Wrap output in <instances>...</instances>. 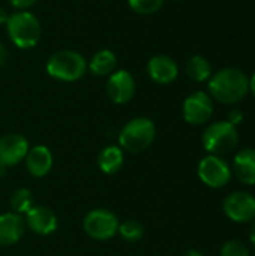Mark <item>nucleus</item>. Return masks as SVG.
I'll return each instance as SVG.
<instances>
[{"mask_svg":"<svg viewBox=\"0 0 255 256\" xmlns=\"http://www.w3.org/2000/svg\"><path fill=\"white\" fill-rule=\"evenodd\" d=\"M209 92L221 104H237L248 94L249 80L237 68H224L210 78Z\"/></svg>","mask_w":255,"mask_h":256,"instance_id":"1","label":"nucleus"},{"mask_svg":"<svg viewBox=\"0 0 255 256\" xmlns=\"http://www.w3.org/2000/svg\"><path fill=\"white\" fill-rule=\"evenodd\" d=\"M6 30L11 42L20 50L33 48L41 39L39 20L29 10H17L9 15Z\"/></svg>","mask_w":255,"mask_h":256,"instance_id":"2","label":"nucleus"},{"mask_svg":"<svg viewBox=\"0 0 255 256\" xmlns=\"http://www.w3.org/2000/svg\"><path fill=\"white\" fill-rule=\"evenodd\" d=\"M156 136L155 123L146 117L129 120L119 134L120 148L129 153H140L152 146Z\"/></svg>","mask_w":255,"mask_h":256,"instance_id":"3","label":"nucleus"},{"mask_svg":"<svg viewBox=\"0 0 255 256\" xmlns=\"http://www.w3.org/2000/svg\"><path fill=\"white\" fill-rule=\"evenodd\" d=\"M86 70V58L80 52L71 50L57 51L47 62V74L60 81H77L84 76Z\"/></svg>","mask_w":255,"mask_h":256,"instance_id":"4","label":"nucleus"},{"mask_svg":"<svg viewBox=\"0 0 255 256\" xmlns=\"http://www.w3.org/2000/svg\"><path fill=\"white\" fill-rule=\"evenodd\" d=\"M203 147L209 154L222 156L231 153L239 144V132L228 122H216L203 132Z\"/></svg>","mask_w":255,"mask_h":256,"instance_id":"5","label":"nucleus"},{"mask_svg":"<svg viewBox=\"0 0 255 256\" xmlns=\"http://www.w3.org/2000/svg\"><path fill=\"white\" fill-rule=\"evenodd\" d=\"M119 219L117 216L104 208H95L89 212L83 220V228L86 234L95 240H110L117 234L119 230Z\"/></svg>","mask_w":255,"mask_h":256,"instance_id":"6","label":"nucleus"},{"mask_svg":"<svg viewBox=\"0 0 255 256\" xmlns=\"http://www.w3.org/2000/svg\"><path fill=\"white\" fill-rule=\"evenodd\" d=\"M231 176V168L224 159H221V156L209 154L198 164V177L207 188L221 189L230 183Z\"/></svg>","mask_w":255,"mask_h":256,"instance_id":"7","label":"nucleus"},{"mask_svg":"<svg viewBox=\"0 0 255 256\" xmlns=\"http://www.w3.org/2000/svg\"><path fill=\"white\" fill-rule=\"evenodd\" d=\"M222 207L225 216L236 224H246L255 219V196L248 192L237 190L230 194Z\"/></svg>","mask_w":255,"mask_h":256,"instance_id":"8","label":"nucleus"},{"mask_svg":"<svg viewBox=\"0 0 255 256\" xmlns=\"http://www.w3.org/2000/svg\"><path fill=\"white\" fill-rule=\"evenodd\" d=\"M182 112H183V118L186 123L194 124V126L204 124L210 120L213 114L212 98L204 92H195L185 99Z\"/></svg>","mask_w":255,"mask_h":256,"instance_id":"9","label":"nucleus"},{"mask_svg":"<svg viewBox=\"0 0 255 256\" xmlns=\"http://www.w3.org/2000/svg\"><path fill=\"white\" fill-rule=\"evenodd\" d=\"M107 94L114 104H128L135 94V80L126 70H114L107 81Z\"/></svg>","mask_w":255,"mask_h":256,"instance_id":"10","label":"nucleus"},{"mask_svg":"<svg viewBox=\"0 0 255 256\" xmlns=\"http://www.w3.org/2000/svg\"><path fill=\"white\" fill-rule=\"evenodd\" d=\"M29 141L20 134H8L0 138V166H14L24 160Z\"/></svg>","mask_w":255,"mask_h":256,"instance_id":"11","label":"nucleus"},{"mask_svg":"<svg viewBox=\"0 0 255 256\" xmlns=\"http://www.w3.org/2000/svg\"><path fill=\"white\" fill-rule=\"evenodd\" d=\"M26 225L30 231L39 236H50L57 230V218L56 214L42 206H35L26 213Z\"/></svg>","mask_w":255,"mask_h":256,"instance_id":"12","label":"nucleus"},{"mask_svg":"<svg viewBox=\"0 0 255 256\" xmlns=\"http://www.w3.org/2000/svg\"><path fill=\"white\" fill-rule=\"evenodd\" d=\"M147 74L158 84H170L177 78L179 68L168 56H153L147 63Z\"/></svg>","mask_w":255,"mask_h":256,"instance_id":"13","label":"nucleus"},{"mask_svg":"<svg viewBox=\"0 0 255 256\" xmlns=\"http://www.w3.org/2000/svg\"><path fill=\"white\" fill-rule=\"evenodd\" d=\"M26 222L21 214L14 212L0 214V248H8L20 242L24 234Z\"/></svg>","mask_w":255,"mask_h":256,"instance_id":"14","label":"nucleus"},{"mask_svg":"<svg viewBox=\"0 0 255 256\" xmlns=\"http://www.w3.org/2000/svg\"><path fill=\"white\" fill-rule=\"evenodd\" d=\"M26 166L33 177H45L53 168V154L45 146H35L26 154Z\"/></svg>","mask_w":255,"mask_h":256,"instance_id":"15","label":"nucleus"},{"mask_svg":"<svg viewBox=\"0 0 255 256\" xmlns=\"http://www.w3.org/2000/svg\"><path fill=\"white\" fill-rule=\"evenodd\" d=\"M233 172L236 178L248 186L255 184V148L240 150L233 160Z\"/></svg>","mask_w":255,"mask_h":256,"instance_id":"16","label":"nucleus"},{"mask_svg":"<svg viewBox=\"0 0 255 256\" xmlns=\"http://www.w3.org/2000/svg\"><path fill=\"white\" fill-rule=\"evenodd\" d=\"M116 66H117V57L110 50H101V51L95 52L87 64L89 70L98 76L111 75L114 72Z\"/></svg>","mask_w":255,"mask_h":256,"instance_id":"17","label":"nucleus"},{"mask_svg":"<svg viewBox=\"0 0 255 256\" xmlns=\"http://www.w3.org/2000/svg\"><path fill=\"white\" fill-rule=\"evenodd\" d=\"M98 165L105 174H116L123 166V150L117 146H107L98 156Z\"/></svg>","mask_w":255,"mask_h":256,"instance_id":"18","label":"nucleus"},{"mask_svg":"<svg viewBox=\"0 0 255 256\" xmlns=\"http://www.w3.org/2000/svg\"><path fill=\"white\" fill-rule=\"evenodd\" d=\"M186 75L197 82H204L212 75V66L203 56H192L186 63Z\"/></svg>","mask_w":255,"mask_h":256,"instance_id":"19","label":"nucleus"},{"mask_svg":"<svg viewBox=\"0 0 255 256\" xmlns=\"http://www.w3.org/2000/svg\"><path fill=\"white\" fill-rule=\"evenodd\" d=\"M11 207L17 214H26L32 207H35L33 195L29 189L21 188L15 190L11 196Z\"/></svg>","mask_w":255,"mask_h":256,"instance_id":"20","label":"nucleus"},{"mask_svg":"<svg viewBox=\"0 0 255 256\" xmlns=\"http://www.w3.org/2000/svg\"><path fill=\"white\" fill-rule=\"evenodd\" d=\"M117 234H120V237L128 242V243H135L138 240L143 238L144 236V226L138 222V220H123L122 224H119V230Z\"/></svg>","mask_w":255,"mask_h":256,"instance_id":"21","label":"nucleus"},{"mask_svg":"<svg viewBox=\"0 0 255 256\" xmlns=\"http://www.w3.org/2000/svg\"><path fill=\"white\" fill-rule=\"evenodd\" d=\"M128 3L134 12L140 15H150L162 8L164 0H128Z\"/></svg>","mask_w":255,"mask_h":256,"instance_id":"22","label":"nucleus"},{"mask_svg":"<svg viewBox=\"0 0 255 256\" xmlns=\"http://www.w3.org/2000/svg\"><path fill=\"white\" fill-rule=\"evenodd\" d=\"M221 256H249V249L239 240H230L222 246Z\"/></svg>","mask_w":255,"mask_h":256,"instance_id":"23","label":"nucleus"},{"mask_svg":"<svg viewBox=\"0 0 255 256\" xmlns=\"http://www.w3.org/2000/svg\"><path fill=\"white\" fill-rule=\"evenodd\" d=\"M38 0H9L11 6H14L15 9H20V10H24L30 6H33Z\"/></svg>","mask_w":255,"mask_h":256,"instance_id":"24","label":"nucleus"},{"mask_svg":"<svg viewBox=\"0 0 255 256\" xmlns=\"http://www.w3.org/2000/svg\"><path fill=\"white\" fill-rule=\"evenodd\" d=\"M242 120H243V114L239 111V110H233V111H230V114H228V123H231L233 126H237L239 123H242Z\"/></svg>","mask_w":255,"mask_h":256,"instance_id":"25","label":"nucleus"},{"mask_svg":"<svg viewBox=\"0 0 255 256\" xmlns=\"http://www.w3.org/2000/svg\"><path fill=\"white\" fill-rule=\"evenodd\" d=\"M6 57H8L6 48H5V45L0 42V68H2V66H3V63L6 62Z\"/></svg>","mask_w":255,"mask_h":256,"instance_id":"26","label":"nucleus"},{"mask_svg":"<svg viewBox=\"0 0 255 256\" xmlns=\"http://www.w3.org/2000/svg\"><path fill=\"white\" fill-rule=\"evenodd\" d=\"M8 18H9V15L6 14V10L3 8H0V26L2 24H6L8 22Z\"/></svg>","mask_w":255,"mask_h":256,"instance_id":"27","label":"nucleus"},{"mask_svg":"<svg viewBox=\"0 0 255 256\" xmlns=\"http://www.w3.org/2000/svg\"><path fill=\"white\" fill-rule=\"evenodd\" d=\"M249 240H251V243L254 244V248H255V219L252 220V225H251V231H249Z\"/></svg>","mask_w":255,"mask_h":256,"instance_id":"28","label":"nucleus"},{"mask_svg":"<svg viewBox=\"0 0 255 256\" xmlns=\"http://www.w3.org/2000/svg\"><path fill=\"white\" fill-rule=\"evenodd\" d=\"M249 90H251V93L254 94L255 98V74L251 76V80H249Z\"/></svg>","mask_w":255,"mask_h":256,"instance_id":"29","label":"nucleus"},{"mask_svg":"<svg viewBox=\"0 0 255 256\" xmlns=\"http://www.w3.org/2000/svg\"><path fill=\"white\" fill-rule=\"evenodd\" d=\"M185 256H204V255H203L201 252H198V250H194V249H192V250H188V252L185 254Z\"/></svg>","mask_w":255,"mask_h":256,"instance_id":"30","label":"nucleus"},{"mask_svg":"<svg viewBox=\"0 0 255 256\" xmlns=\"http://www.w3.org/2000/svg\"><path fill=\"white\" fill-rule=\"evenodd\" d=\"M176 2H182V0H176Z\"/></svg>","mask_w":255,"mask_h":256,"instance_id":"31","label":"nucleus"}]
</instances>
